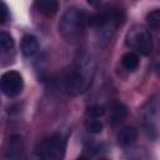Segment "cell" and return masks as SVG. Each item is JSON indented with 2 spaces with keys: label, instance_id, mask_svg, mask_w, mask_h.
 I'll return each instance as SVG.
<instances>
[{
  "label": "cell",
  "instance_id": "1",
  "mask_svg": "<svg viewBox=\"0 0 160 160\" xmlns=\"http://www.w3.org/2000/svg\"><path fill=\"white\" fill-rule=\"evenodd\" d=\"M86 22L88 18L84 10L74 6L69 8L60 19L59 34L66 42L75 44L82 38Z\"/></svg>",
  "mask_w": 160,
  "mask_h": 160
},
{
  "label": "cell",
  "instance_id": "2",
  "mask_svg": "<svg viewBox=\"0 0 160 160\" xmlns=\"http://www.w3.org/2000/svg\"><path fill=\"white\" fill-rule=\"evenodd\" d=\"M90 62L91 61H89L88 59L66 74L64 79V89L68 94L78 95L80 92H84L89 88L92 76V71H90Z\"/></svg>",
  "mask_w": 160,
  "mask_h": 160
},
{
  "label": "cell",
  "instance_id": "3",
  "mask_svg": "<svg viewBox=\"0 0 160 160\" xmlns=\"http://www.w3.org/2000/svg\"><path fill=\"white\" fill-rule=\"evenodd\" d=\"M66 150V138L60 134H52L42 139L36 146V155L45 160H60Z\"/></svg>",
  "mask_w": 160,
  "mask_h": 160
},
{
  "label": "cell",
  "instance_id": "4",
  "mask_svg": "<svg viewBox=\"0 0 160 160\" xmlns=\"http://www.w3.org/2000/svg\"><path fill=\"white\" fill-rule=\"evenodd\" d=\"M126 45L135 49L139 54L144 56H148L151 52L152 46H154L150 32L140 25L134 26L126 34Z\"/></svg>",
  "mask_w": 160,
  "mask_h": 160
},
{
  "label": "cell",
  "instance_id": "5",
  "mask_svg": "<svg viewBox=\"0 0 160 160\" xmlns=\"http://www.w3.org/2000/svg\"><path fill=\"white\" fill-rule=\"evenodd\" d=\"M0 86L4 95L9 98L18 96L24 89V80L20 72L15 70H9L1 75Z\"/></svg>",
  "mask_w": 160,
  "mask_h": 160
},
{
  "label": "cell",
  "instance_id": "6",
  "mask_svg": "<svg viewBox=\"0 0 160 160\" xmlns=\"http://www.w3.org/2000/svg\"><path fill=\"white\" fill-rule=\"evenodd\" d=\"M141 115L145 122H154L160 118V92L152 95L142 106Z\"/></svg>",
  "mask_w": 160,
  "mask_h": 160
},
{
  "label": "cell",
  "instance_id": "7",
  "mask_svg": "<svg viewBox=\"0 0 160 160\" xmlns=\"http://www.w3.org/2000/svg\"><path fill=\"white\" fill-rule=\"evenodd\" d=\"M128 115V108L122 104V102H114L111 106H110V110H109V121L111 125H118L120 124Z\"/></svg>",
  "mask_w": 160,
  "mask_h": 160
},
{
  "label": "cell",
  "instance_id": "8",
  "mask_svg": "<svg viewBox=\"0 0 160 160\" xmlns=\"http://www.w3.org/2000/svg\"><path fill=\"white\" fill-rule=\"evenodd\" d=\"M35 6L41 15L46 18H51L59 10V1L58 0H35Z\"/></svg>",
  "mask_w": 160,
  "mask_h": 160
},
{
  "label": "cell",
  "instance_id": "9",
  "mask_svg": "<svg viewBox=\"0 0 160 160\" xmlns=\"http://www.w3.org/2000/svg\"><path fill=\"white\" fill-rule=\"evenodd\" d=\"M22 151V138L18 134H14L10 136L8 141V149H6V158L16 159L21 155Z\"/></svg>",
  "mask_w": 160,
  "mask_h": 160
},
{
  "label": "cell",
  "instance_id": "10",
  "mask_svg": "<svg viewBox=\"0 0 160 160\" xmlns=\"http://www.w3.org/2000/svg\"><path fill=\"white\" fill-rule=\"evenodd\" d=\"M20 48H21L22 55L26 56V58H30V56L35 55V54L38 52V50H39L38 39H36L34 35H25V36L21 39Z\"/></svg>",
  "mask_w": 160,
  "mask_h": 160
},
{
  "label": "cell",
  "instance_id": "11",
  "mask_svg": "<svg viewBox=\"0 0 160 160\" xmlns=\"http://www.w3.org/2000/svg\"><path fill=\"white\" fill-rule=\"evenodd\" d=\"M138 139V130L134 126H125L118 135V141L121 146H130Z\"/></svg>",
  "mask_w": 160,
  "mask_h": 160
},
{
  "label": "cell",
  "instance_id": "12",
  "mask_svg": "<svg viewBox=\"0 0 160 160\" xmlns=\"http://www.w3.org/2000/svg\"><path fill=\"white\" fill-rule=\"evenodd\" d=\"M121 65L126 71H134L139 66V55L134 51H128L121 58Z\"/></svg>",
  "mask_w": 160,
  "mask_h": 160
},
{
  "label": "cell",
  "instance_id": "13",
  "mask_svg": "<svg viewBox=\"0 0 160 160\" xmlns=\"http://www.w3.org/2000/svg\"><path fill=\"white\" fill-rule=\"evenodd\" d=\"M146 24L150 29L160 30V9H154L146 14Z\"/></svg>",
  "mask_w": 160,
  "mask_h": 160
},
{
  "label": "cell",
  "instance_id": "14",
  "mask_svg": "<svg viewBox=\"0 0 160 160\" xmlns=\"http://www.w3.org/2000/svg\"><path fill=\"white\" fill-rule=\"evenodd\" d=\"M0 48H1V51L2 52H8L10 50H12L14 48V40H12V36L5 31H1L0 32Z\"/></svg>",
  "mask_w": 160,
  "mask_h": 160
},
{
  "label": "cell",
  "instance_id": "15",
  "mask_svg": "<svg viewBox=\"0 0 160 160\" xmlns=\"http://www.w3.org/2000/svg\"><path fill=\"white\" fill-rule=\"evenodd\" d=\"M85 128L91 134H100L102 131V124L99 120H95V118H90L85 122Z\"/></svg>",
  "mask_w": 160,
  "mask_h": 160
},
{
  "label": "cell",
  "instance_id": "16",
  "mask_svg": "<svg viewBox=\"0 0 160 160\" xmlns=\"http://www.w3.org/2000/svg\"><path fill=\"white\" fill-rule=\"evenodd\" d=\"M105 114V109L102 108V106H100V105H91V106H89L88 109H86V115L89 116V118H95V119H98V118H100V116H102Z\"/></svg>",
  "mask_w": 160,
  "mask_h": 160
},
{
  "label": "cell",
  "instance_id": "17",
  "mask_svg": "<svg viewBox=\"0 0 160 160\" xmlns=\"http://www.w3.org/2000/svg\"><path fill=\"white\" fill-rule=\"evenodd\" d=\"M9 19V11L8 6L4 1H1V9H0V24H5L6 20Z\"/></svg>",
  "mask_w": 160,
  "mask_h": 160
},
{
  "label": "cell",
  "instance_id": "18",
  "mask_svg": "<svg viewBox=\"0 0 160 160\" xmlns=\"http://www.w3.org/2000/svg\"><path fill=\"white\" fill-rule=\"evenodd\" d=\"M86 2L92 8H99L102 4V0H86Z\"/></svg>",
  "mask_w": 160,
  "mask_h": 160
},
{
  "label": "cell",
  "instance_id": "19",
  "mask_svg": "<svg viewBox=\"0 0 160 160\" xmlns=\"http://www.w3.org/2000/svg\"><path fill=\"white\" fill-rule=\"evenodd\" d=\"M156 71L160 75V56H159V61H158V65H156Z\"/></svg>",
  "mask_w": 160,
  "mask_h": 160
}]
</instances>
